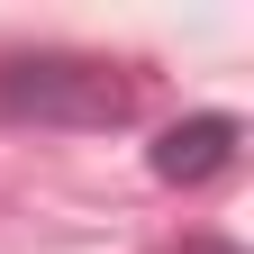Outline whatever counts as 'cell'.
<instances>
[{"mask_svg": "<svg viewBox=\"0 0 254 254\" xmlns=\"http://www.w3.org/2000/svg\"><path fill=\"white\" fill-rule=\"evenodd\" d=\"M182 254H245V245H227V236H190Z\"/></svg>", "mask_w": 254, "mask_h": 254, "instance_id": "obj_3", "label": "cell"}, {"mask_svg": "<svg viewBox=\"0 0 254 254\" xmlns=\"http://www.w3.org/2000/svg\"><path fill=\"white\" fill-rule=\"evenodd\" d=\"M236 145H245V127L227 118V109H200V118H182V127H164L154 136V182H173V190H200V182H218L236 164Z\"/></svg>", "mask_w": 254, "mask_h": 254, "instance_id": "obj_2", "label": "cell"}, {"mask_svg": "<svg viewBox=\"0 0 254 254\" xmlns=\"http://www.w3.org/2000/svg\"><path fill=\"white\" fill-rule=\"evenodd\" d=\"M145 100V82L127 64L100 55H18L0 64V118H37V127H127Z\"/></svg>", "mask_w": 254, "mask_h": 254, "instance_id": "obj_1", "label": "cell"}]
</instances>
